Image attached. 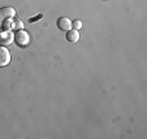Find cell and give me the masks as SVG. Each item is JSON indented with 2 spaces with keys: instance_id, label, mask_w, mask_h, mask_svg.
<instances>
[{
  "instance_id": "obj_1",
  "label": "cell",
  "mask_w": 147,
  "mask_h": 139,
  "mask_svg": "<svg viewBox=\"0 0 147 139\" xmlns=\"http://www.w3.org/2000/svg\"><path fill=\"white\" fill-rule=\"evenodd\" d=\"M13 42L16 43L18 47L25 48L30 44V35L26 30H17V33L13 35Z\"/></svg>"
},
{
  "instance_id": "obj_2",
  "label": "cell",
  "mask_w": 147,
  "mask_h": 139,
  "mask_svg": "<svg viewBox=\"0 0 147 139\" xmlns=\"http://www.w3.org/2000/svg\"><path fill=\"white\" fill-rule=\"evenodd\" d=\"M16 16V11L12 7H3L0 8V22H5L7 19Z\"/></svg>"
},
{
  "instance_id": "obj_3",
  "label": "cell",
  "mask_w": 147,
  "mask_h": 139,
  "mask_svg": "<svg viewBox=\"0 0 147 139\" xmlns=\"http://www.w3.org/2000/svg\"><path fill=\"white\" fill-rule=\"evenodd\" d=\"M11 62V52L4 46H0V68H4Z\"/></svg>"
},
{
  "instance_id": "obj_4",
  "label": "cell",
  "mask_w": 147,
  "mask_h": 139,
  "mask_svg": "<svg viewBox=\"0 0 147 139\" xmlns=\"http://www.w3.org/2000/svg\"><path fill=\"white\" fill-rule=\"evenodd\" d=\"M56 26L61 31H68L72 29V19H69L68 17H60L56 21Z\"/></svg>"
},
{
  "instance_id": "obj_5",
  "label": "cell",
  "mask_w": 147,
  "mask_h": 139,
  "mask_svg": "<svg viewBox=\"0 0 147 139\" xmlns=\"http://www.w3.org/2000/svg\"><path fill=\"white\" fill-rule=\"evenodd\" d=\"M13 40V34L8 30H0V44H9Z\"/></svg>"
},
{
  "instance_id": "obj_6",
  "label": "cell",
  "mask_w": 147,
  "mask_h": 139,
  "mask_svg": "<svg viewBox=\"0 0 147 139\" xmlns=\"http://www.w3.org/2000/svg\"><path fill=\"white\" fill-rule=\"evenodd\" d=\"M65 38H67V40L69 43H77L80 40V33L76 29H70V30H68L65 33Z\"/></svg>"
},
{
  "instance_id": "obj_7",
  "label": "cell",
  "mask_w": 147,
  "mask_h": 139,
  "mask_svg": "<svg viewBox=\"0 0 147 139\" xmlns=\"http://www.w3.org/2000/svg\"><path fill=\"white\" fill-rule=\"evenodd\" d=\"M81 28H82V21H81V19H74V21H72V29L80 30Z\"/></svg>"
},
{
  "instance_id": "obj_8",
  "label": "cell",
  "mask_w": 147,
  "mask_h": 139,
  "mask_svg": "<svg viewBox=\"0 0 147 139\" xmlns=\"http://www.w3.org/2000/svg\"><path fill=\"white\" fill-rule=\"evenodd\" d=\"M42 17H43V14H38V16H36V17H34V18H33V17H31V18L29 19V22H30V24H33V22H36L38 19H40V18H42Z\"/></svg>"
},
{
  "instance_id": "obj_9",
  "label": "cell",
  "mask_w": 147,
  "mask_h": 139,
  "mask_svg": "<svg viewBox=\"0 0 147 139\" xmlns=\"http://www.w3.org/2000/svg\"><path fill=\"white\" fill-rule=\"evenodd\" d=\"M103 1H107V0H103Z\"/></svg>"
}]
</instances>
